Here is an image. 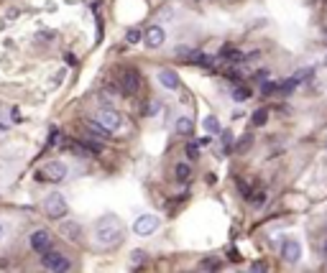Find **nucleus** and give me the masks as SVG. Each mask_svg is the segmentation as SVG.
Returning a JSON list of instances; mask_svg holds the SVG:
<instances>
[{
    "label": "nucleus",
    "mask_w": 327,
    "mask_h": 273,
    "mask_svg": "<svg viewBox=\"0 0 327 273\" xmlns=\"http://www.w3.org/2000/svg\"><path fill=\"white\" fill-rule=\"evenodd\" d=\"M233 100H235V102L251 100V90H248V87H235V90H233Z\"/></svg>",
    "instance_id": "20"
},
{
    "label": "nucleus",
    "mask_w": 327,
    "mask_h": 273,
    "mask_svg": "<svg viewBox=\"0 0 327 273\" xmlns=\"http://www.w3.org/2000/svg\"><path fill=\"white\" fill-rule=\"evenodd\" d=\"M118 90L123 97H133L141 90V74L133 66H123L120 69V80H118Z\"/></svg>",
    "instance_id": "4"
},
{
    "label": "nucleus",
    "mask_w": 327,
    "mask_h": 273,
    "mask_svg": "<svg viewBox=\"0 0 327 273\" xmlns=\"http://www.w3.org/2000/svg\"><path fill=\"white\" fill-rule=\"evenodd\" d=\"M59 232H62V238H67L69 243H82V238H85V230H82V225L74 222V220H62Z\"/></svg>",
    "instance_id": "10"
},
{
    "label": "nucleus",
    "mask_w": 327,
    "mask_h": 273,
    "mask_svg": "<svg viewBox=\"0 0 327 273\" xmlns=\"http://www.w3.org/2000/svg\"><path fill=\"white\" fill-rule=\"evenodd\" d=\"M194 130V120L189 118V115H182V118H177V133L179 135H192Z\"/></svg>",
    "instance_id": "14"
},
{
    "label": "nucleus",
    "mask_w": 327,
    "mask_h": 273,
    "mask_svg": "<svg viewBox=\"0 0 327 273\" xmlns=\"http://www.w3.org/2000/svg\"><path fill=\"white\" fill-rule=\"evenodd\" d=\"M158 110H161V100H151V105L143 110V115H156Z\"/></svg>",
    "instance_id": "28"
},
{
    "label": "nucleus",
    "mask_w": 327,
    "mask_h": 273,
    "mask_svg": "<svg viewBox=\"0 0 327 273\" xmlns=\"http://www.w3.org/2000/svg\"><path fill=\"white\" fill-rule=\"evenodd\" d=\"M6 235H8V225H6L3 220H0V243L6 240Z\"/></svg>",
    "instance_id": "32"
},
{
    "label": "nucleus",
    "mask_w": 327,
    "mask_h": 273,
    "mask_svg": "<svg viewBox=\"0 0 327 273\" xmlns=\"http://www.w3.org/2000/svg\"><path fill=\"white\" fill-rule=\"evenodd\" d=\"M251 146H253V135H251V133H243V135H240V138L233 143V148H235L238 153H245V151H248Z\"/></svg>",
    "instance_id": "16"
},
{
    "label": "nucleus",
    "mask_w": 327,
    "mask_h": 273,
    "mask_svg": "<svg viewBox=\"0 0 327 273\" xmlns=\"http://www.w3.org/2000/svg\"><path fill=\"white\" fill-rule=\"evenodd\" d=\"M223 151H233V133L230 130H223Z\"/></svg>",
    "instance_id": "26"
},
{
    "label": "nucleus",
    "mask_w": 327,
    "mask_h": 273,
    "mask_svg": "<svg viewBox=\"0 0 327 273\" xmlns=\"http://www.w3.org/2000/svg\"><path fill=\"white\" fill-rule=\"evenodd\" d=\"M95 120H97L107 133H118V130L123 128V115H120L118 110H113V107H100V112L95 115Z\"/></svg>",
    "instance_id": "7"
},
{
    "label": "nucleus",
    "mask_w": 327,
    "mask_h": 273,
    "mask_svg": "<svg viewBox=\"0 0 327 273\" xmlns=\"http://www.w3.org/2000/svg\"><path fill=\"white\" fill-rule=\"evenodd\" d=\"M28 248L33 250V253H46V250H51L54 248V238H51V232L46 230V227H38V230H33L31 235H28Z\"/></svg>",
    "instance_id": "6"
},
{
    "label": "nucleus",
    "mask_w": 327,
    "mask_h": 273,
    "mask_svg": "<svg viewBox=\"0 0 327 273\" xmlns=\"http://www.w3.org/2000/svg\"><path fill=\"white\" fill-rule=\"evenodd\" d=\"M189 64H197V66H204V69H212V61H215V56H210V54H194L192 59H187Z\"/></svg>",
    "instance_id": "17"
},
{
    "label": "nucleus",
    "mask_w": 327,
    "mask_h": 273,
    "mask_svg": "<svg viewBox=\"0 0 327 273\" xmlns=\"http://www.w3.org/2000/svg\"><path fill=\"white\" fill-rule=\"evenodd\" d=\"M92 235H95V243L105 250H115L123 240H126V230H123L120 220L115 215H102L97 222H95V230H92Z\"/></svg>",
    "instance_id": "1"
},
{
    "label": "nucleus",
    "mask_w": 327,
    "mask_h": 273,
    "mask_svg": "<svg viewBox=\"0 0 327 273\" xmlns=\"http://www.w3.org/2000/svg\"><path fill=\"white\" fill-rule=\"evenodd\" d=\"M156 82L164 90H179V74L174 69H158L156 72Z\"/></svg>",
    "instance_id": "12"
},
{
    "label": "nucleus",
    "mask_w": 327,
    "mask_h": 273,
    "mask_svg": "<svg viewBox=\"0 0 327 273\" xmlns=\"http://www.w3.org/2000/svg\"><path fill=\"white\" fill-rule=\"evenodd\" d=\"M322 253H327V238H324V245H322Z\"/></svg>",
    "instance_id": "34"
},
{
    "label": "nucleus",
    "mask_w": 327,
    "mask_h": 273,
    "mask_svg": "<svg viewBox=\"0 0 327 273\" xmlns=\"http://www.w3.org/2000/svg\"><path fill=\"white\" fill-rule=\"evenodd\" d=\"M41 207H44V215L49 220H64L69 215V204L64 199V194H59V191H51L49 197H44Z\"/></svg>",
    "instance_id": "3"
},
{
    "label": "nucleus",
    "mask_w": 327,
    "mask_h": 273,
    "mask_svg": "<svg viewBox=\"0 0 327 273\" xmlns=\"http://www.w3.org/2000/svg\"><path fill=\"white\" fill-rule=\"evenodd\" d=\"M177 56L184 61L187 56H194V49H192V46H177Z\"/></svg>",
    "instance_id": "27"
},
{
    "label": "nucleus",
    "mask_w": 327,
    "mask_h": 273,
    "mask_svg": "<svg viewBox=\"0 0 327 273\" xmlns=\"http://www.w3.org/2000/svg\"><path fill=\"white\" fill-rule=\"evenodd\" d=\"M223 265H225L223 258H217V255H207V258H202V260H199L197 268H199V270H220Z\"/></svg>",
    "instance_id": "13"
},
{
    "label": "nucleus",
    "mask_w": 327,
    "mask_h": 273,
    "mask_svg": "<svg viewBox=\"0 0 327 273\" xmlns=\"http://www.w3.org/2000/svg\"><path fill=\"white\" fill-rule=\"evenodd\" d=\"M251 123H253L256 128H263V125L268 123V110H266V107H258V110L251 115Z\"/></svg>",
    "instance_id": "18"
},
{
    "label": "nucleus",
    "mask_w": 327,
    "mask_h": 273,
    "mask_svg": "<svg viewBox=\"0 0 327 273\" xmlns=\"http://www.w3.org/2000/svg\"><path fill=\"white\" fill-rule=\"evenodd\" d=\"M158 217L156 215H141L136 222H133V232L138 238H146V235H153V232L158 230Z\"/></svg>",
    "instance_id": "8"
},
{
    "label": "nucleus",
    "mask_w": 327,
    "mask_h": 273,
    "mask_svg": "<svg viewBox=\"0 0 327 273\" xmlns=\"http://www.w3.org/2000/svg\"><path fill=\"white\" fill-rule=\"evenodd\" d=\"M194 143H197V146H199V148H207V146H210V143H212V138H210V135H202V138H197V141H194Z\"/></svg>",
    "instance_id": "31"
},
{
    "label": "nucleus",
    "mask_w": 327,
    "mask_h": 273,
    "mask_svg": "<svg viewBox=\"0 0 327 273\" xmlns=\"http://www.w3.org/2000/svg\"><path fill=\"white\" fill-rule=\"evenodd\" d=\"M202 123H204V130H207V133H217V130H220V123H217L215 115H207Z\"/></svg>",
    "instance_id": "21"
},
{
    "label": "nucleus",
    "mask_w": 327,
    "mask_h": 273,
    "mask_svg": "<svg viewBox=\"0 0 327 273\" xmlns=\"http://www.w3.org/2000/svg\"><path fill=\"white\" fill-rule=\"evenodd\" d=\"M67 174H69V169H67L64 161H46L36 171V179L41 184H62L67 179Z\"/></svg>",
    "instance_id": "2"
},
{
    "label": "nucleus",
    "mask_w": 327,
    "mask_h": 273,
    "mask_svg": "<svg viewBox=\"0 0 327 273\" xmlns=\"http://www.w3.org/2000/svg\"><path fill=\"white\" fill-rule=\"evenodd\" d=\"M281 258H284L286 263H299V258H302V243L294 240V238L284 240V245H281Z\"/></svg>",
    "instance_id": "11"
},
{
    "label": "nucleus",
    "mask_w": 327,
    "mask_h": 273,
    "mask_svg": "<svg viewBox=\"0 0 327 273\" xmlns=\"http://www.w3.org/2000/svg\"><path fill=\"white\" fill-rule=\"evenodd\" d=\"M251 270H253V273H263V270H268V265L261 263V260H256V263H251Z\"/></svg>",
    "instance_id": "30"
},
{
    "label": "nucleus",
    "mask_w": 327,
    "mask_h": 273,
    "mask_svg": "<svg viewBox=\"0 0 327 273\" xmlns=\"http://www.w3.org/2000/svg\"><path fill=\"white\" fill-rule=\"evenodd\" d=\"M324 3H327V0H324Z\"/></svg>",
    "instance_id": "35"
},
{
    "label": "nucleus",
    "mask_w": 327,
    "mask_h": 273,
    "mask_svg": "<svg viewBox=\"0 0 327 273\" xmlns=\"http://www.w3.org/2000/svg\"><path fill=\"white\" fill-rule=\"evenodd\" d=\"M126 41H128V44H138V41H143V31H138V28H128Z\"/></svg>",
    "instance_id": "22"
},
{
    "label": "nucleus",
    "mask_w": 327,
    "mask_h": 273,
    "mask_svg": "<svg viewBox=\"0 0 327 273\" xmlns=\"http://www.w3.org/2000/svg\"><path fill=\"white\" fill-rule=\"evenodd\" d=\"M131 258H133V260L138 263V260H146V253H143V250H136V253H133Z\"/></svg>",
    "instance_id": "33"
},
{
    "label": "nucleus",
    "mask_w": 327,
    "mask_h": 273,
    "mask_svg": "<svg viewBox=\"0 0 327 273\" xmlns=\"http://www.w3.org/2000/svg\"><path fill=\"white\" fill-rule=\"evenodd\" d=\"M164 41H167V31H164V26H148L146 31H143V44L148 46V49H161L164 46Z\"/></svg>",
    "instance_id": "9"
},
{
    "label": "nucleus",
    "mask_w": 327,
    "mask_h": 273,
    "mask_svg": "<svg viewBox=\"0 0 327 273\" xmlns=\"http://www.w3.org/2000/svg\"><path fill=\"white\" fill-rule=\"evenodd\" d=\"M174 176H177V181H179V184L189 181V176H192V166H189V164H184V161H179V164H177V169H174Z\"/></svg>",
    "instance_id": "15"
},
{
    "label": "nucleus",
    "mask_w": 327,
    "mask_h": 273,
    "mask_svg": "<svg viewBox=\"0 0 327 273\" xmlns=\"http://www.w3.org/2000/svg\"><path fill=\"white\" fill-rule=\"evenodd\" d=\"M238 191H240V197H245V199H248L251 194H253V186H251L248 181H245V179H238Z\"/></svg>",
    "instance_id": "23"
},
{
    "label": "nucleus",
    "mask_w": 327,
    "mask_h": 273,
    "mask_svg": "<svg viewBox=\"0 0 327 273\" xmlns=\"http://www.w3.org/2000/svg\"><path fill=\"white\" fill-rule=\"evenodd\" d=\"M261 92H263V95H274V92H279V85L271 82V80H266V82L261 85Z\"/></svg>",
    "instance_id": "25"
},
{
    "label": "nucleus",
    "mask_w": 327,
    "mask_h": 273,
    "mask_svg": "<svg viewBox=\"0 0 327 273\" xmlns=\"http://www.w3.org/2000/svg\"><path fill=\"white\" fill-rule=\"evenodd\" d=\"M248 202H251L253 210H261V207L268 202V194H266V191H256V194H251V197H248Z\"/></svg>",
    "instance_id": "19"
},
{
    "label": "nucleus",
    "mask_w": 327,
    "mask_h": 273,
    "mask_svg": "<svg viewBox=\"0 0 327 273\" xmlns=\"http://www.w3.org/2000/svg\"><path fill=\"white\" fill-rule=\"evenodd\" d=\"M253 80H256V82H261V85H263V82H266V80H268V69H258V72H256V74H253Z\"/></svg>",
    "instance_id": "29"
},
{
    "label": "nucleus",
    "mask_w": 327,
    "mask_h": 273,
    "mask_svg": "<svg viewBox=\"0 0 327 273\" xmlns=\"http://www.w3.org/2000/svg\"><path fill=\"white\" fill-rule=\"evenodd\" d=\"M187 159H189V161H197V159H199V146H197V143H187Z\"/></svg>",
    "instance_id": "24"
},
{
    "label": "nucleus",
    "mask_w": 327,
    "mask_h": 273,
    "mask_svg": "<svg viewBox=\"0 0 327 273\" xmlns=\"http://www.w3.org/2000/svg\"><path fill=\"white\" fill-rule=\"evenodd\" d=\"M41 268L44 270H51V273H64V270H69L72 268V260L64 255V253H59V250H46V253H41Z\"/></svg>",
    "instance_id": "5"
}]
</instances>
